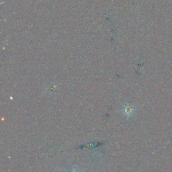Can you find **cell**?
<instances>
[{
	"instance_id": "cell-1",
	"label": "cell",
	"mask_w": 172,
	"mask_h": 172,
	"mask_svg": "<svg viewBox=\"0 0 172 172\" xmlns=\"http://www.w3.org/2000/svg\"><path fill=\"white\" fill-rule=\"evenodd\" d=\"M124 112H125V114H126V115L130 116V114H132L133 108L129 105L126 106V107L124 108Z\"/></svg>"
}]
</instances>
